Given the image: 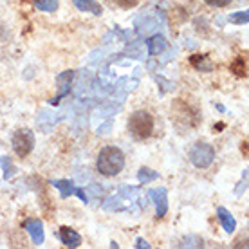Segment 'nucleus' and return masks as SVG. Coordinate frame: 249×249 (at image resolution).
<instances>
[{
  "label": "nucleus",
  "mask_w": 249,
  "mask_h": 249,
  "mask_svg": "<svg viewBox=\"0 0 249 249\" xmlns=\"http://www.w3.org/2000/svg\"><path fill=\"white\" fill-rule=\"evenodd\" d=\"M124 166V156L123 152L116 146H105L98 156L96 168L101 175L105 177H114L118 175Z\"/></svg>",
  "instance_id": "1"
},
{
  "label": "nucleus",
  "mask_w": 249,
  "mask_h": 249,
  "mask_svg": "<svg viewBox=\"0 0 249 249\" xmlns=\"http://www.w3.org/2000/svg\"><path fill=\"white\" fill-rule=\"evenodd\" d=\"M128 130L136 139H148L154 132V118L146 110H136L128 118Z\"/></svg>",
  "instance_id": "2"
},
{
  "label": "nucleus",
  "mask_w": 249,
  "mask_h": 249,
  "mask_svg": "<svg viewBox=\"0 0 249 249\" xmlns=\"http://www.w3.org/2000/svg\"><path fill=\"white\" fill-rule=\"evenodd\" d=\"M11 146L18 157H27L35 148V134L27 128H18L11 137Z\"/></svg>",
  "instance_id": "3"
},
{
  "label": "nucleus",
  "mask_w": 249,
  "mask_h": 249,
  "mask_svg": "<svg viewBox=\"0 0 249 249\" xmlns=\"http://www.w3.org/2000/svg\"><path fill=\"white\" fill-rule=\"evenodd\" d=\"M215 159V148L208 143H197L190 150V161L197 168H210Z\"/></svg>",
  "instance_id": "4"
},
{
  "label": "nucleus",
  "mask_w": 249,
  "mask_h": 249,
  "mask_svg": "<svg viewBox=\"0 0 249 249\" xmlns=\"http://www.w3.org/2000/svg\"><path fill=\"white\" fill-rule=\"evenodd\" d=\"M72 78H74V71H65V72L56 76V83H58V87H60V92H58V96H54V98L51 100V105H58L60 100H63L65 96L71 94Z\"/></svg>",
  "instance_id": "5"
},
{
  "label": "nucleus",
  "mask_w": 249,
  "mask_h": 249,
  "mask_svg": "<svg viewBox=\"0 0 249 249\" xmlns=\"http://www.w3.org/2000/svg\"><path fill=\"white\" fill-rule=\"evenodd\" d=\"M148 197L154 200V204H156L157 218H162L164 215H166V212H168V192H166V188L150 190Z\"/></svg>",
  "instance_id": "6"
},
{
  "label": "nucleus",
  "mask_w": 249,
  "mask_h": 249,
  "mask_svg": "<svg viewBox=\"0 0 249 249\" xmlns=\"http://www.w3.org/2000/svg\"><path fill=\"white\" fill-rule=\"evenodd\" d=\"M58 238L62 240V244L65 246V248H80L81 246V237L76 233L74 230H71V228H67V226H63V228H60V231H58Z\"/></svg>",
  "instance_id": "7"
},
{
  "label": "nucleus",
  "mask_w": 249,
  "mask_h": 249,
  "mask_svg": "<svg viewBox=\"0 0 249 249\" xmlns=\"http://www.w3.org/2000/svg\"><path fill=\"white\" fill-rule=\"evenodd\" d=\"M24 228L27 230V233L31 235L33 244H35V246H42V244H44V240H45L44 224H42L40 220H25Z\"/></svg>",
  "instance_id": "8"
},
{
  "label": "nucleus",
  "mask_w": 249,
  "mask_h": 249,
  "mask_svg": "<svg viewBox=\"0 0 249 249\" xmlns=\"http://www.w3.org/2000/svg\"><path fill=\"white\" fill-rule=\"evenodd\" d=\"M217 217H218V220H220V224H222L226 233H233V231L237 230V220H235V217H233L226 208H222V206L217 208Z\"/></svg>",
  "instance_id": "9"
},
{
  "label": "nucleus",
  "mask_w": 249,
  "mask_h": 249,
  "mask_svg": "<svg viewBox=\"0 0 249 249\" xmlns=\"http://www.w3.org/2000/svg\"><path fill=\"white\" fill-rule=\"evenodd\" d=\"M146 44H148V54L150 56L161 54L162 51H166V47H168V42H166V38L162 36V35H154Z\"/></svg>",
  "instance_id": "10"
},
{
  "label": "nucleus",
  "mask_w": 249,
  "mask_h": 249,
  "mask_svg": "<svg viewBox=\"0 0 249 249\" xmlns=\"http://www.w3.org/2000/svg\"><path fill=\"white\" fill-rule=\"evenodd\" d=\"M74 2V6L83 13H92L96 17H100L101 13H103V7L100 6V2H96V0H72Z\"/></svg>",
  "instance_id": "11"
},
{
  "label": "nucleus",
  "mask_w": 249,
  "mask_h": 249,
  "mask_svg": "<svg viewBox=\"0 0 249 249\" xmlns=\"http://www.w3.org/2000/svg\"><path fill=\"white\" fill-rule=\"evenodd\" d=\"M53 186L56 188L58 192H60V197L62 199H67V197H71V195H74L76 193V188L74 182L72 181H67V179H60V181H53L51 182Z\"/></svg>",
  "instance_id": "12"
},
{
  "label": "nucleus",
  "mask_w": 249,
  "mask_h": 249,
  "mask_svg": "<svg viewBox=\"0 0 249 249\" xmlns=\"http://www.w3.org/2000/svg\"><path fill=\"white\" fill-rule=\"evenodd\" d=\"M190 63H192L197 71H202V72H212L213 71L212 60L206 56V54H193V56L190 58Z\"/></svg>",
  "instance_id": "13"
},
{
  "label": "nucleus",
  "mask_w": 249,
  "mask_h": 249,
  "mask_svg": "<svg viewBox=\"0 0 249 249\" xmlns=\"http://www.w3.org/2000/svg\"><path fill=\"white\" fill-rule=\"evenodd\" d=\"M137 179H139L141 184H148V182L159 179V174L154 172V170L146 168V166H143V168H139V172H137Z\"/></svg>",
  "instance_id": "14"
},
{
  "label": "nucleus",
  "mask_w": 249,
  "mask_h": 249,
  "mask_svg": "<svg viewBox=\"0 0 249 249\" xmlns=\"http://www.w3.org/2000/svg\"><path fill=\"white\" fill-rule=\"evenodd\" d=\"M0 166L4 170V179H6V181H9L13 175H15V172H17V168H15V164H13V161H11V157H7V156L0 157Z\"/></svg>",
  "instance_id": "15"
},
{
  "label": "nucleus",
  "mask_w": 249,
  "mask_h": 249,
  "mask_svg": "<svg viewBox=\"0 0 249 249\" xmlns=\"http://www.w3.org/2000/svg\"><path fill=\"white\" fill-rule=\"evenodd\" d=\"M230 69L233 71V74H237L238 78H246V76H248V63H246V60H244V58H240V56L231 63Z\"/></svg>",
  "instance_id": "16"
},
{
  "label": "nucleus",
  "mask_w": 249,
  "mask_h": 249,
  "mask_svg": "<svg viewBox=\"0 0 249 249\" xmlns=\"http://www.w3.org/2000/svg\"><path fill=\"white\" fill-rule=\"evenodd\" d=\"M33 2H35V7L40 11L53 13L58 9V0H33Z\"/></svg>",
  "instance_id": "17"
},
{
  "label": "nucleus",
  "mask_w": 249,
  "mask_h": 249,
  "mask_svg": "<svg viewBox=\"0 0 249 249\" xmlns=\"http://www.w3.org/2000/svg\"><path fill=\"white\" fill-rule=\"evenodd\" d=\"M228 22L230 24H237V25H246L249 22V11H237V13H231L228 17Z\"/></svg>",
  "instance_id": "18"
},
{
  "label": "nucleus",
  "mask_w": 249,
  "mask_h": 249,
  "mask_svg": "<svg viewBox=\"0 0 249 249\" xmlns=\"http://www.w3.org/2000/svg\"><path fill=\"white\" fill-rule=\"evenodd\" d=\"M103 210H107V212H124L126 208L119 204V195H116V197H110L103 202Z\"/></svg>",
  "instance_id": "19"
},
{
  "label": "nucleus",
  "mask_w": 249,
  "mask_h": 249,
  "mask_svg": "<svg viewBox=\"0 0 249 249\" xmlns=\"http://www.w3.org/2000/svg\"><path fill=\"white\" fill-rule=\"evenodd\" d=\"M119 199H134V197H137L139 195V188L137 186H121V190H119Z\"/></svg>",
  "instance_id": "20"
},
{
  "label": "nucleus",
  "mask_w": 249,
  "mask_h": 249,
  "mask_svg": "<svg viewBox=\"0 0 249 249\" xmlns=\"http://www.w3.org/2000/svg\"><path fill=\"white\" fill-rule=\"evenodd\" d=\"M248 190V170H244V174H242V181L238 182V186L235 188V193L237 195H242L244 192Z\"/></svg>",
  "instance_id": "21"
},
{
  "label": "nucleus",
  "mask_w": 249,
  "mask_h": 249,
  "mask_svg": "<svg viewBox=\"0 0 249 249\" xmlns=\"http://www.w3.org/2000/svg\"><path fill=\"white\" fill-rule=\"evenodd\" d=\"M156 81L157 83H162L161 85V92L164 94L166 92V90H172V89H174V83H172V81H168V80H164V78H162V76H156Z\"/></svg>",
  "instance_id": "22"
},
{
  "label": "nucleus",
  "mask_w": 249,
  "mask_h": 249,
  "mask_svg": "<svg viewBox=\"0 0 249 249\" xmlns=\"http://www.w3.org/2000/svg\"><path fill=\"white\" fill-rule=\"evenodd\" d=\"M204 2L212 7H226V6H230L233 0H204Z\"/></svg>",
  "instance_id": "23"
},
{
  "label": "nucleus",
  "mask_w": 249,
  "mask_h": 249,
  "mask_svg": "<svg viewBox=\"0 0 249 249\" xmlns=\"http://www.w3.org/2000/svg\"><path fill=\"white\" fill-rule=\"evenodd\" d=\"M112 126H114V121H110V119H108L107 123H103L100 128H98V134H100V136H107V134L110 132V128H112Z\"/></svg>",
  "instance_id": "24"
},
{
  "label": "nucleus",
  "mask_w": 249,
  "mask_h": 249,
  "mask_svg": "<svg viewBox=\"0 0 249 249\" xmlns=\"http://www.w3.org/2000/svg\"><path fill=\"white\" fill-rule=\"evenodd\" d=\"M74 195H76V197H80V200L83 202V204H87V202H89V195H87V192H85L83 188H76Z\"/></svg>",
  "instance_id": "25"
},
{
  "label": "nucleus",
  "mask_w": 249,
  "mask_h": 249,
  "mask_svg": "<svg viewBox=\"0 0 249 249\" xmlns=\"http://www.w3.org/2000/svg\"><path fill=\"white\" fill-rule=\"evenodd\" d=\"M136 248H137V249H141V248L150 249V244L146 242V240H143V238H137V240H136Z\"/></svg>",
  "instance_id": "26"
},
{
  "label": "nucleus",
  "mask_w": 249,
  "mask_h": 249,
  "mask_svg": "<svg viewBox=\"0 0 249 249\" xmlns=\"http://www.w3.org/2000/svg\"><path fill=\"white\" fill-rule=\"evenodd\" d=\"M119 4L123 7H134L137 4V0H119Z\"/></svg>",
  "instance_id": "27"
},
{
  "label": "nucleus",
  "mask_w": 249,
  "mask_h": 249,
  "mask_svg": "<svg viewBox=\"0 0 249 249\" xmlns=\"http://www.w3.org/2000/svg\"><path fill=\"white\" fill-rule=\"evenodd\" d=\"M224 126H226L224 123H217L215 126H213V132H222L224 130Z\"/></svg>",
  "instance_id": "28"
},
{
  "label": "nucleus",
  "mask_w": 249,
  "mask_h": 249,
  "mask_svg": "<svg viewBox=\"0 0 249 249\" xmlns=\"http://www.w3.org/2000/svg\"><path fill=\"white\" fill-rule=\"evenodd\" d=\"M137 204H139V208H141V210H144V208H146V204H148V202H146V199H137Z\"/></svg>",
  "instance_id": "29"
},
{
  "label": "nucleus",
  "mask_w": 249,
  "mask_h": 249,
  "mask_svg": "<svg viewBox=\"0 0 249 249\" xmlns=\"http://www.w3.org/2000/svg\"><path fill=\"white\" fill-rule=\"evenodd\" d=\"M242 152H244V156H248V141L242 143Z\"/></svg>",
  "instance_id": "30"
}]
</instances>
